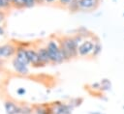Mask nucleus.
I'll return each instance as SVG.
<instances>
[{
    "label": "nucleus",
    "mask_w": 124,
    "mask_h": 114,
    "mask_svg": "<svg viewBox=\"0 0 124 114\" xmlns=\"http://www.w3.org/2000/svg\"><path fill=\"white\" fill-rule=\"evenodd\" d=\"M12 67L14 71L19 75H27L29 73V66L21 63L15 57L12 60Z\"/></svg>",
    "instance_id": "obj_8"
},
{
    "label": "nucleus",
    "mask_w": 124,
    "mask_h": 114,
    "mask_svg": "<svg viewBox=\"0 0 124 114\" xmlns=\"http://www.w3.org/2000/svg\"><path fill=\"white\" fill-rule=\"evenodd\" d=\"M5 35V28L3 25H0V36H4Z\"/></svg>",
    "instance_id": "obj_22"
},
{
    "label": "nucleus",
    "mask_w": 124,
    "mask_h": 114,
    "mask_svg": "<svg viewBox=\"0 0 124 114\" xmlns=\"http://www.w3.org/2000/svg\"><path fill=\"white\" fill-rule=\"evenodd\" d=\"M102 49H103V45L100 42V39L95 36V44H94V49H93V52H92V55H91V58H96L98 57L101 52H102Z\"/></svg>",
    "instance_id": "obj_12"
},
{
    "label": "nucleus",
    "mask_w": 124,
    "mask_h": 114,
    "mask_svg": "<svg viewBox=\"0 0 124 114\" xmlns=\"http://www.w3.org/2000/svg\"><path fill=\"white\" fill-rule=\"evenodd\" d=\"M6 18H7V12L0 10V25H4Z\"/></svg>",
    "instance_id": "obj_18"
},
{
    "label": "nucleus",
    "mask_w": 124,
    "mask_h": 114,
    "mask_svg": "<svg viewBox=\"0 0 124 114\" xmlns=\"http://www.w3.org/2000/svg\"><path fill=\"white\" fill-rule=\"evenodd\" d=\"M7 1H8V2H9V4L11 5V7H13V4L15 3V1H16V0H7Z\"/></svg>",
    "instance_id": "obj_23"
},
{
    "label": "nucleus",
    "mask_w": 124,
    "mask_h": 114,
    "mask_svg": "<svg viewBox=\"0 0 124 114\" xmlns=\"http://www.w3.org/2000/svg\"><path fill=\"white\" fill-rule=\"evenodd\" d=\"M81 102H82V99H78V98H76V99H72L70 101H69V103L75 108V107H77V106H78V105H80L81 104Z\"/></svg>",
    "instance_id": "obj_17"
},
{
    "label": "nucleus",
    "mask_w": 124,
    "mask_h": 114,
    "mask_svg": "<svg viewBox=\"0 0 124 114\" xmlns=\"http://www.w3.org/2000/svg\"><path fill=\"white\" fill-rule=\"evenodd\" d=\"M4 108L7 114H20V104L12 100H6L4 101Z\"/></svg>",
    "instance_id": "obj_9"
},
{
    "label": "nucleus",
    "mask_w": 124,
    "mask_h": 114,
    "mask_svg": "<svg viewBox=\"0 0 124 114\" xmlns=\"http://www.w3.org/2000/svg\"><path fill=\"white\" fill-rule=\"evenodd\" d=\"M36 49H37V51H38L39 57H40V59H41V62L43 63V65H44V66L50 65V64H51V61H50V57H49V54H48V51H47L46 45L36 46Z\"/></svg>",
    "instance_id": "obj_10"
},
{
    "label": "nucleus",
    "mask_w": 124,
    "mask_h": 114,
    "mask_svg": "<svg viewBox=\"0 0 124 114\" xmlns=\"http://www.w3.org/2000/svg\"><path fill=\"white\" fill-rule=\"evenodd\" d=\"M102 0H78V12H93L98 9Z\"/></svg>",
    "instance_id": "obj_5"
},
{
    "label": "nucleus",
    "mask_w": 124,
    "mask_h": 114,
    "mask_svg": "<svg viewBox=\"0 0 124 114\" xmlns=\"http://www.w3.org/2000/svg\"><path fill=\"white\" fill-rule=\"evenodd\" d=\"M112 1H113V2H116V0H112Z\"/></svg>",
    "instance_id": "obj_26"
},
{
    "label": "nucleus",
    "mask_w": 124,
    "mask_h": 114,
    "mask_svg": "<svg viewBox=\"0 0 124 114\" xmlns=\"http://www.w3.org/2000/svg\"><path fill=\"white\" fill-rule=\"evenodd\" d=\"M101 84V92H108L111 89V81L108 78H102L100 80Z\"/></svg>",
    "instance_id": "obj_13"
},
{
    "label": "nucleus",
    "mask_w": 124,
    "mask_h": 114,
    "mask_svg": "<svg viewBox=\"0 0 124 114\" xmlns=\"http://www.w3.org/2000/svg\"><path fill=\"white\" fill-rule=\"evenodd\" d=\"M72 3H73V0H59L57 5L61 8H66L67 9Z\"/></svg>",
    "instance_id": "obj_16"
},
{
    "label": "nucleus",
    "mask_w": 124,
    "mask_h": 114,
    "mask_svg": "<svg viewBox=\"0 0 124 114\" xmlns=\"http://www.w3.org/2000/svg\"><path fill=\"white\" fill-rule=\"evenodd\" d=\"M58 39L62 52L66 58V61L78 57V46L76 43L73 36H63V37H58Z\"/></svg>",
    "instance_id": "obj_2"
},
{
    "label": "nucleus",
    "mask_w": 124,
    "mask_h": 114,
    "mask_svg": "<svg viewBox=\"0 0 124 114\" xmlns=\"http://www.w3.org/2000/svg\"><path fill=\"white\" fill-rule=\"evenodd\" d=\"M16 93H17V95H18V96H22V95H24V94L26 93V91H25V89H24V88L20 87V88H18V89L16 90Z\"/></svg>",
    "instance_id": "obj_21"
},
{
    "label": "nucleus",
    "mask_w": 124,
    "mask_h": 114,
    "mask_svg": "<svg viewBox=\"0 0 124 114\" xmlns=\"http://www.w3.org/2000/svg\"><path fill=\"white\" fill-rule=\"evenodd\" d=\"M11 5L9 4V2L7 0H0V10H3V11H9L11 9Z\"/></svg>",
    "instance_id": "obj_15"
},
{
    "label": "nucleus",
    "mask_w": 124,
    "mask_h": 114,
    "mask_svg": "<svg viewBox=\"0 0 124 114\" xmlns=\"http://www.w3.org/2000/svg\"><path fill=\"white\" fill-rule=\"evenodd\" d=\"M59 0H44V3L46 5H53V4H57Z\"/></svg>",
    "instance_id": "obj_20"
},
{
    "label": "nucleus",
    "mask_w": 124,
    "mask_h": 114,
    "mask_svg": "<svg viewBox=\"0 0 124 114\" xmlns=\"http://www.w3.org/2000/svg\"><path fill=\"white\" fill-rule=\"evenodd\" d=\"M51 114H71L74 107L69 102L62 100H55L49 103Z\"/></svg>",
    "instance_id": "obj_4"
},
{
    "label": "nucleus",
    "mask_w": 124,
    "mask_h": 114,
    "mask_svg": "<svg viewBox=\"0 0 124 114\" xmlns=\"http://www.w3.org/2000/svg\"><path fill=\"white\" fill-rule=\"evenodd\" d=\"M33 106L28 104H20V114H32Z\"/></svg>",
    "instance_id": "obj_14"
},
{
    "label": "nucleus",
    "mask_w": 124,
    "mask_h": 114,
    "mask_svg": "<svg viewBox=\"0 0 124 114\" xmlns=\"http://www.w3.org/2000/svg\"><path fill=\"white\" fill-rule=\"evenodd\" d=\"M122 15H123V16H124V12H123V14H122Z\"/></svg>",
    "instance_id": "obj_27"
},
{
    "label": "nucleus",
    "mask_w": 124,
    "mask_h": 114,
    "mask_svg": "<svg viewBox=\"0 0 124 114\" xmlns=\"http://www.w3.org/2000/svg\"><path fill=\"white\" fill-rule=\"evenodd\" d=\"M89 114H102L101 112H90Z\"/></svg>",
    "instance_id": "obj_25"
},
{
    "label": "nucleus",
    "mask_w": 124,
    "mask_h": 114,
    "mask_svg": "<svg viewBox=\"0 0 124 114\" xmlns=\"http://www.w3.org/2000/svg\"><path fill=\"white\" fill-rule=\"evenodd\" d=\"M91 89L92 90H95V91H100L101 92V84L100 82H96V83H92L91 84Z\"/></svg>",
    "instance_id": "obj_19"
},
{
    "label": "nucleus",
    "mask_w": 124,
    "mask_h": 114,
    "mask_svg": "<svg viewBox=\"0 0 124 114\" xmlns=\"http://www.w3.org/2000/svg\"><path fill=\"white\" fill-rule=\"evenodd\" d=\"M45 45L48 51L52 65H58V64H61L63 62H66V58L62 52L58 37L50 38Z\"/></svg>",
    "instance_id": "obj_1"
},
{
    "label": "nucleus",
    "mask_w": 124,
    "mask_h": 114,
    "mask_svg": "<svg viewBox=\"0 0 124 114\" xmlns=\"http://www.w3.org/2000/svg\"><path fill=\"white\" fill-rule=\"evenodd\" d=\"M33 106V113L35 114H51L49 103H40Z\"/></svg>",
    "instance_id": "obj_11"
},
{
    "label": "nucleus",
    "mask_w": 124,
    "mask_h": 114,
    "mask_svg": "<svg viewBox=\"0 0 124 114\" xmlns=\"http://www.w3.org/2000/svg\"><path fill=\"white\" fill-rule=\"evenodd\" d=\"M17 44L15 43H6L0 44V59H8L16 55Z\"/></svg>",
    "instance_id": "obj_6"
},
{
    "label": "nucleus",
    "mask_w": 124,
    "mask_h": 114,
    "mask_svg": "<svg viewBox=\"0 0 124 114\" xmlns=\"http://www.w3.org/2000/svg\"><path fill=\"white\" fill-rule=\"evenodd\" d=\"M37 4H43L44 3V0H36Z\"/></svg>",
    "instance_id": "obj_24"
},
{
    "label": "nucleus",
    "mask_w": 124,
    "mask_h": 114,
    "mask_svg": "<svg viewBox=\"0 0 124 114\" xmlns=\"http://www.w3.org/2000/svg\"><path fill=\"white\" fill-rule=\"evenodd\" d=\"M95 44V35L86 38L78 47V56L81 58H91Z\"/></svg>",
    "instance_id": "obj_3"
},
{
    "label": "nucleus",
    "mask_w": 124,
    "mask_h": 114,
    "mask_svg": "<svg viewBox=\"0 0 124 114\" xmlns=\"http://www.w3.org/2000/svg\"><path fill=\"white\" fill-rule=\"evenodd\" d=\"M27 57L29 60V64L34 68H40L44 67L43 63L41 62V59L39 57L38 51L36 49V46H27Z\"/></svg>",
    "instance_id": "obj_7"
}]
</instances>
